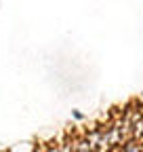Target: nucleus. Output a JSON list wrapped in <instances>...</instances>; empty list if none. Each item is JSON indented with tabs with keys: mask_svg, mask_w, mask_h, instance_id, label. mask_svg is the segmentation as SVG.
<instances>
[{
	"mask_svg": "<svg viewBox=\"0 0 143 152\" xmlns=\"http://www.w3.org/2000/svg\"><path fill=\"white\" fill-rule=\"evenodd\" d=\"M72 140H74V150L76 152H93L84 131H72Z\"/></svg>",
	"mask_w": 143,
	"mask_h": 152,
	"instance_id": "f257e3e1",
	"label": "nucleus"
},
{
	"mask_svg": "<svg viewBox=\"0 0 143 152\" xmlns=\"http://www.w3.org/2000/svg\"><path fill=\"white\" fill-rule=\"evenodd\" d=\"M57 144H59V152H76L74 150V140H72V131H65L57 137Z\"/></svg>",
	"mask_w": 143,
	"mask_h": 152,
	"instance_id": "f03ea898",
	"label": "nucleus"
},
{
	"mask_svg": "<svg viewBox=\"0 0 143 152\" xmlns=\"http://www.w3.org/2000/svg\"><path fill=\"white\" fill-rule=\"evenodd\" d=\"M116 152H143V144L135 142V140H129L122 148H118Z\"/></svg>",
	"mask_w": 143,
	"mask_h": 152,
	"instance_id": "7ed1b4c3",
	"label": "nucleus"
},
{
	"mask_svg": "<svg viewBox=\"0 0 143 152\" xmlns=\"http://www.w3.org/2000/svg\"><path fill=\"white\" fill-rule=\"evenodd\" d=\"M34 146H36V144H32V142H25V144H17V146H13L9 152H34Z\"/></svg>",
	"mask_w": 143,
	"mask_h": 152,
	"instance_id": "20e7f679",
	"label": "nucleus"
},
{
	"mask_svg": "<svg viewBox=\"0 0 143 152\" xmlns=\"http://www.w3.org/2000/svg\"><path fill=\"white\" fill-rule=\"evenodd\" d=\"M72 116H74L76 121H82V118H84V114H82L80 110H74V112H72Z\"/></svg>",
	"mask_w": 143,
	"mask_h": 152,
	"instance_id": "39448f33",
	"label": "nucleus"
}]
</instances>
